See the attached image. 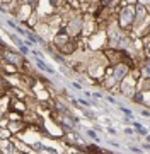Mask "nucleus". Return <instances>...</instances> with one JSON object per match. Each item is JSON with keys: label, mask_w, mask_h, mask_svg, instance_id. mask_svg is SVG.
<instances>
[{"label": "nucleus", "mask_w": 150, "mask_h": 154, "mask_svg": "<svg viewBox=\"0 0 150 154\" xmlns=\"http://www.w3.org/2000/svg\"><path fill=\"white\" fill-rule=\"evenodd\" d=\"M131 16H133V9L126 7V9L123 11V14H121V22L123 24H130V22H131Z\"/></svg>", "instance_id": "1"}, {"label": "nucleus", "mask_w": 150, "mask_h": 154, "mask_svg": "<svg viewBox=\"0 0 150 154\" xmlns=\"http://www.w3.org/2000/svg\"><path fill=\"white\" fill-rule=\"evenodd\" d=\"M38 65H39V69H43V70H46L48 74H55V70H53L51 67H48V65L45 63V62H43V60H39V58H38Z\"/></svg>", "instance_id": "2"}, {"label": "nucleus", "mask_w": 150, "mask_h": 154, "mask_svg": "<svg viewBox=\"0 0 150 154\" xmlns=\"http://www.w3.org/2000/svg\"><path fill=\"white\" fill-rule=\"evenodd\" d=\"M123 74H126V69H125V67H119V69L116 70V79H119Z\"/></svg>", "instance_id": "3"}, {"label": "nucleus", "mask_w": 150, "mask_h": 154, "mask_svg": "<svg viewBox=\"0 0 150 154\" xmlns=\"http://www.w3.org/2000/svg\"><path fill=\"white\" fill-rule=\"evenodd\" d=\"M135 128H137V130H138V132H140V134H147V130H145L143 127H140V125H138V123H135Z\"/></svg>", "instance_id": "4"}, {"label": "nucleus", "mask_w": 150, "mask_h": 154, "mask_svg": "<svg viewBox=\"0 0 150 154\" xmlns=\"http://www.w3.org/2000/svg\"><path fill=\"white\" fill-rule=\"evenodd\" d=\"M87 134H89V135H90L92 139H97V140H99V137H97V134H96L94 130H87Z\"/></svg>", "instance_id": "5"}]
</instances>
